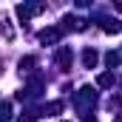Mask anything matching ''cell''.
<instances>
[{
    "label": "cell",
    "instance_id": "7a4b0ae2",
    "mask_svg": "<svg viewBox=\"0 0 122 122\" xmlns=\"http://www.w3.org/2000/svg\"><path fill=\"white\" fill-rule=\"evenodd\" d=\"M40 40H43V43H54V40H60V31H57V29H48V31L40 34Z\"/></svg>",
    "mask_w": 122,
    "mask_h": 122
},
{
    "label": "cell",
    "instance_id": "6da1fadb",
    "mask_svg": "<svg viewBox=\"0 0 122 122\" xmlns=\"http://www.w3.org/2000/svg\"><path fill=\"white\" fill-rule=\"evenodd\" d=\"M0 31H3V37H6V40H14V31H11V26H9L6 14H0Z\"/></svg>",
    "mask_w": 122,
    "mask_h": 122
}]
</instances>
